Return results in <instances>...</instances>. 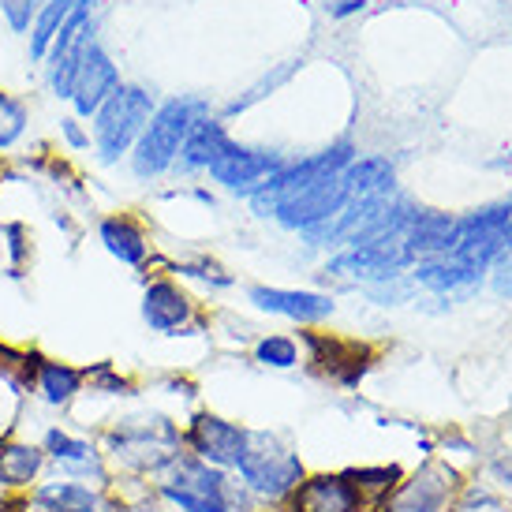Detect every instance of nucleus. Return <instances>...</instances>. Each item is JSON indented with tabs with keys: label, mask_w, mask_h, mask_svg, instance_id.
I'll return each instance as SVG.
<instances>
[{
	"label": "nucleus",
	"mask_w": 512,
	"mask_h": 512,
	"mask_svg": "<svg viewBox=\"0 0 512 512\" xmlns=\"http://www.w3.org/2000/svg\"><path fill=\"white\" fill-rule=\"evenodd\" d=\"M113 475L154 479L157 471L184 453V427L157 408H128L94 434Z\"/></svg>",
	"instance_id": "1"
},
{
	"label": "nucleus",
	"mask_w": 512,
	"mask_h": 512,
	"mask_svg": "<svg viewBox=\"0 0 512 512\" xmlns=\"http://www.w3.org/2000/svg\"><path fill=\"white\" fill-rule=\"evenodd\" d=\"M150 486L169 512H258V498L232 471L202 464L191 453H180L165 464Z\"/></svg>",
	"instance_id": "2"
},
{
	"label": "nucleus",
	"mask_w": 512,
	"mask_h": 512,
	"mask_svg": "<svg viewBox=\"0 0 512 512\" xmlns=\"http://www.w3.org/2000/svg\"><path fill=\"white\" fill-rule=\"evenodd\" d=\"M232 475L258 501H266V505H288V498L296 494V486L303 483L307 468H303L296 449L288 441L277 438L273 430H247Z\"/></svg>",
	"instance_id": "3"
},
{
	"label": "nucleus",
	"mask_w": 512,
	"mask_h": 512,
	"mask_svg": "<svg viewBox=\"0 0 512 512\" xmlns=\"http://www.w3.org/2000/svg\"><path fill=\"white\" fill-rule=\"evenodd\" d=\"M202 113H206V105L191 98H172L165 105H157L150 124L139 135V143L131 146V172L139 180H157L161 172L176 169V157L184 150L187 131Z\"/></svg>",
	"instance_id": "4"
},
{
	"label": "nucleus",
	"mask_w": 512,
	"mask_h": 512,
	"mask_svg": "<svg viewBox=\"0 0 512 512\" xmlns=\"http://www.w3.org/2000/svg\"><path fill=\"white\" fill-rule=\"evenodd\" d=\"M154 109L157 105L150 90L128 83L116 86L109 101L94 113V150H98L101 165H116L124 154H131V146L139 143Z\"/></svg>",
	"instance_id": "5"
},
{
	"label": "nucleus",
	"mask_w": 512,
	"mask_h": 512,
	"mask_svg": "<svg viewBox=\"0 0 512 512\" xmlns=\"http://www.w3.org/2000/svg\"><path fill=\"white\" fill-rule=\"evenodd\" d=\"M38 441H42L49 471H53L57 479H72V483L109 490V483H113V468H109L105 453L98 449V438H90V434H83V430L64 427V423H49Z\"/></svg>",
	"instance_id": "6"
},
{
	"label": "nucleus",
	"mask_w": 512,
	"mask_h": 512,
	"mask_svg": "<svg viewBox=\"0 0 512 512\" xmlns=\"http://www.w3.org/2000/svg\"><path fill=\"white\" fill-rule=\"evenodd\" d=\"M408 262H415L412 251L404 247V236H389V240L359 243L348 247L337 258H329L326 273L333 277H352V281H370V285H382L393 281Z\"/></svg>",
	"instance_id": "7"
},
{
	"label": "nucleus",
	"mask_w": 512,
	"mask_h": 512,
	"mask_svg": "<svg viewBox=\"0 0 512 512\" xmlns=\"http://www.w3.org/2000/svg\"><path fill=\"white\" fill-rule=\"evenodd\" d=\"M243 438H247V427L217 412H195L184 423V453L199 456L202 464H214V468L225 471L236 468Z\"/></svg>",
	"instance_id": "8"
},
{
	"label": "nucleus",
	"mask_w": 512,
	"mask_h": 512,
	"mask_svg": "<svg viewBox=\"0 0 512 512\" xmlns=\"http://www.w3.org/2000/svg\"><path fill=\"white\" fill-rule=\"evenodd\" d=\"M344 202H348V187H344L341 172H329V176H318L311 184H303L296 195H288L273 217L285 228L307 232V228L329 221L333 214H341Z\"/></svg>",
	"instance_id": "9"
},
{
	"label": "nucleus",
	"mask_w": 512,
	"mask_h": 512,
	"mask_svg": "<svg viewBox=\"0 0 512 512\" xmlns=\"http://www.w3.org/2000/svg\"><path fill=\"white\" fill-rule=\"evenodd\" d=\"M285 169V157L266 154V150H251V146H236L228 143L221 150L214 165H210V176L217 184L228 187V191H240V195H255L258 187H266Z\"/></svg>",
	"instance_id": "10"
},
{
	"label": "nucleus",
	"mask_w": 512,
	"mask_h": 512,
	"mask_svg": "<svg viewBox=\"0 0 512 512\" xmlns=\"http://www.w3.org/2000/svg\"><path fill=\"white\" fill-rule=\"evenodd\" d=\"M449 498H453V471L423 464L393 486V494L378 505V512H445Z\"/></svg>",
	"instance_id": "11"
},
{
	"label": "nucleus",
	"mask_w": 512,
	"mask_h": 512,
	"mask_svg": "<svg viewBox=\"0 0 512 512\" xmlns=\"http://www.w3.org/2000/svg\"><path fill=\"white\" fill-rule=\"evenodd\" d=\"M49 460L38 438H23L19 430L0 434V494H30L45 479Z\"/></svg>",
	"instance_id": "12"
},
{
	"label": "nucleus",
	"mask_w": 512,
	"mask_h": 512,
	"mask_svg": "<svg viewBox=\"0 0 512 512\" xmlns=\"http://www.w3.org/2000/svg\"><path fill=\"white\" fill-rule=\"evenodd\" d=\"M90 42H94V38H90V4H83V8L60 27V34L53 38L49 53H45V60H49V86H53L57 98L72 101L75 72H79V60H83Z\"/></svg>",
	"instance_id": "13"
},
{
	"label": "nucleus",
	"mask_w": 512,
	"mask_h": 512,
	"mask_svg": "<svg viewBox=\"0 0 512 512\" xmlns=\"http://www.w3.org/2000/svg\"><path fill=\"white\" fill-rule=\"evenodd\" d=\"M86 393V370L64 359L38 356L34 378H30V397L42 404L45 412L68 415L79 404V397Z\"/></svg>",
	"instance_id": "14"
},
{
	"label": "nucleus",
	"mask_w": 512,
	"mask_h": 512,
	"mask_svg": "<svg viewBox=\"0 0 512 512\" xmlns=\"http://www.w3.org/2000/svg\"><path fill=\"white\" fill-rule=\"evenodd\" d=\"M143 322L154 333L180 337L195 322V303L172 277H154L143 288Z\"/></svg>",
	"instance_id": "15"
},
{
	"label": "nucleus",
	"mask_w": 512,
	"mask_h": 512,
	"mask_svg": "<svg viewBox=\"0 0 512 512\" xmlns=\"http://www.w3.org/2000/svg\"><path fill=\"white\" fill-rule=\"evenodd\" d=\"M116 86H120V72H116L113 57L101 49L98 42L86 45L83 60H79V72L72 83V105L75 116H94L109 101Z\"/></svg>",
	"instance_id": "16"
},
{
	"label": "nucleus",
	"mask_w": 512,
	"mask_h": 512,
	"mask_svg": "<svg viewBox=\"0 0 512 512\" xmlns=\"http://www.w3.org/2000/svg\"><path fill=\"white\" fill-rule=\"evenodd\" d=\"M359 501L356 486L344 471H318V475H303L296 494L288 498L292 512H356Z\"/></svg>",
	"instance_id": "17"
},
{
	"label": "nucleus",
	"mask_w": 512,
	"mask_h": 512,
	"mask_svg": "<svg viewBox=\"0 0 512 512\" xmlns=\"http://www.w3.org/2000/svg\"><path fill=\"white\" fill-rule=\"evenodd\" d=\"M247 299L255 303L258 311L266 314H281L288 322H299V326H314V322H326L329 314L337 311V303L322 292H296V288H270V285H255L247 288Z\"/></svg>",
	"instance_id": "18"
},
{
	"label": "nucleus",
	"mask_w": 512,
	"mask_h": 512,
	"mask_svg": "<svg viewBox=\"0 0 512 512\" xmlns=\"http://www.w3.org/2000/svg\"><path fill=\"white\" fill-rule=\"evenodd\" d=\"M303 348L318 370H326L329 378H337L341 385H356L367 374V352L359 344L337 341L326 333H303Z\"/></svg>",
	"instance_id": "19"
},
{
	"label": "nucleus",
	"mask_w": 512,
	"mask_h": 512,
	"mask_svg": "<svg viewBox=\"0 0 512 512\" xmlns=\"http://www.w3.org/2000/svg\"><path fill=\"white\" fill-rule=\"evenodd\" d=\"M98 240H101V247L116 258V262H124V266H131V270L146 266V258H150V240H146L143 225L128 214L101 217Z\"/></svg>",
	"instance_id": "20"
},
{
	"label": "nucleus",
	"mask_w": 512,
	"mask_h": 512,
	"mask_svg": "<svg viewBox=\"0 0 512 512\" xmlns=\"http://www.w3.org/2000/svg\"><path fill=\"white\" fill-rule=\"evenodd\" d=\"M225 146H228L225 124L214 120V116H199V120L191 124V131H187L184 150H180V157H176V169L180 172H202V169L210 172V165L221 157Z\"/></svg>",
	"instance_id": "21"
},
{
	"label": "nucleus",
	"mask_w": 512,
	"mask_h": 512,
	"mask_svg": "<svg viewBox=\"0 0 512 512\" xmlns=\"http://www.w3.org/2000/svg\"><path fill=\"white\" fill-rule=\"evenodd\" d=\"M453 243H456V217L449 214H415L412 225L404 228V247L412 251V258L445 255V251H453Z\"/></svg>",
	"instance_id": "22"
},
{
	"label": "nucleus",
	"mask_w": 512,
	"mask_h": 512,
	"mask_svg": "<svg viewBox=\"0 0 512 512\" xmlns=\"http://www.w3.org/2000/svg\"><path fill=\"white\" fill-rule=\"evenodd\" d=\"M479 277H483V270H475L471 262L449 255V251L415 266V281H419L423 288H430V292H460V288H475L479 285Z\"/></svg>",
	"instance_id": "23"
},
{
	"label": "nucleus",
	"mask_w": 512,
	"mask_h": 512,
	"mask_svg": "<svg viewBox=\"0 0 512 512\" xmlns=\"http://www.w3.org/2000/svg\"><path fill=\"white\" fill-rule=\"evenodd\" d=\"M348 199H374V195H389L397 172L385 157H356L348 169L341 172Z\"/></svg>",
	"instance_id": "24"
},
{
	"label": "nucleus",
	"mask_w": 512,
	"mask_h": 512,
	"mask_svg": "<svg viewBox=\"0 0 512 512\" xmlns=\"http://www.w3.org/2000/svg\"><path fill=\"white\" fill-rule=\"evenodd\" d=\"M83 4H90V0H45L42 12L34 15V30H30V57L45 60V53H49L53 38L60 34V27H64Z\"/></svg>",
	"instance_id": "25"
},
{
	"label": "nucleus",
	"mask_w": 512,
	"mask_h": 512,
	"mask_svg": "<svg viewBox=\"0 0 512 512\" xmlns=\"http://www.w3.org/2000/svg\"><path fill=\"white\" fill-rule=\"evenodd\" d=\"M344 475L352 479L363 505H382V501L393 494V486L404 479L400 468H385V464H378V468H352V471H344Z\"/></svg>",
	"instance_id": "26"
},
{
	"label": "nucleus",
	"mask_w": 512,
	"mask_h": 512,
	"mask_svg": "<svg viewBox=\"0 0 512 512\" xmlns=\"http://www.w3.org/2000/svg\"><path fill=\"white\" fill-rule=\"evenodd\" d=\"M255 363L266 370H292L303 363V348H299L296 337H285V333H266L255 341Z\"/></svg>",
	"instance_id": "27"
},
{
	"label": "nucleus",
	"mask_w": 512,
	"mask_h": 512,
	"mask_svg": "<svg viewBox=\"0 0 512 512\" xmlns=\"http://www.w3.org/2000/svg\"><path fill=\"white\" fill-rule=\"evenodd\" d=\"M86 370V393H94V397H105V400H124V397H135L139 389L131 378H124L113 363H98V367H83Z\"/></svg>",
	"instance_id": "28"
},
{
	"label": "nucleus",
	"mask_w": 512,
	"mask_h": 512,
	"mask_svg": "<svg viewBox=\"0 0 512 512\" xmlns=\"http://www.w3.org/2000/svg\"><path fill=\"white\" fill-rule=\"evenodd\" d=\"M27 124H30L27 105L0 90V150H12V146L23 139Z\"/></svg>",
	"instance_id": "29"
},
{
	"label": "nucleus",
	"mask_w": 512,
	"mask_h": 512,
	"mask_svg": "<svg viewBox=\"0 0 512 512\" xmlns=\"http://www.w3.org/2000/svg\"><path fill=\"white\" fill-rule=\"evenodd\" d=\"M176 273H184V277H199V281H210V285H217V288H228L232 285V277H228L221 266H214V262H180L176 266Z\"/></svg>",
	"instance_id": "30"
},
{
	"label": "nucleus",
	"mask_w": 512,
	"mask_h": 512,
	"mask_svg": "<svg viewBox=\"0 0 512 512\" xmlns=\"http://www.w3.org/2000/svg\"><path fill=\"white\" fill-rule=\"evenodd\" d=\"M45 0H0V8H4V15H8V23H12L15 30H27L30 27V15L42 12Z\"/></svg>",
	"instance_id": "31"
},
{
	"label": "nucleus",
	"mask_w": 512,
	"mask_h": 512,
	"mask_svg": "<svg viewBox=\"0 0 512 512\" xmlns=\"http://www.w3.org/2000/svg\"><path fill=\"white\" fill-rule=\"evenodd\" d=\"M60 135L68 139V146H72V150H86V146H90V135L79 128V120H75V116L60 120Z\"/></svg>",
	"instance_id": "32"
},
{
	"label": "nucleus",
	"mask_w": 512,
	"mask_h": 512,
	"mask_svg": "<svg viewBox=\"0 0 512 512\" xmlns=\"http://www.w3.org/2000/svg\"><path fill=\"white\" fill-rule=\"evenodd\" d=\"M494 288H498V296H512V255H501V258H498Z\"/></svg>",
	"instance_id": "33"
},
{
	"label": "nucleus",
	"mask_w": 512,
	"mask_h": 512,
	"mask_svg": "<svg viewBox=\"0 0 512 512\" xmlns=\"http://www.w3.org/2000/svg\"><path fill=\"white\" fill-rule=\"evenodd\" d=\"M363 4H367V0H337V4H329V15H333V19H344V15L363 12Z\"/></svg>",
	"instance_id": "34"
},
{
	"label": "nucleus",
	"mask_w": 512,
	"mask_h": 512,
	"mask_svg": "<svg viewBox=\"0 0 512 512\" xmlns=\"http://www.w3.org/2000/svg\"><path fill=\"white\" fill-rule=\"evenodd\" d=\"M494 475H498L501 483L512 490V453H505V456H498V460H494Z\"/></svg>",
	"instance_id": "35"
},
{
	"label": "nucleus",
	"mask_w": 512,
	"mask_h": 512,
	"mask_svg": "<svg viewBox=\"0 0 512 512\" xmlns=\"http://www.w3.org/2000/svg\"><path fill=\"white\" fill-rule=\"evenodd\" d=\"M356 512H378V505H359Z\"/></svg>",
	"instance_id": "36"
}]
</instances>
